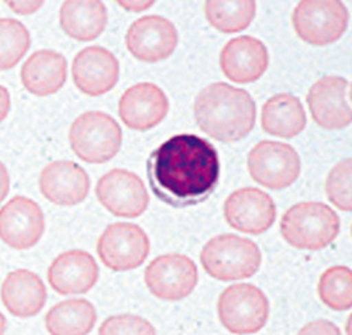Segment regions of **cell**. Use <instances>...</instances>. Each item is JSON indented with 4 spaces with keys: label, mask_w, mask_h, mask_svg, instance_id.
Returning <instances> with one entry per match:
<instances>
[{
    "label": "cell",
    "mask_w": 352,
    "mask_h": 335,
    "mask_svg": "<svg viewBox=\"0 0 352 335\" xmlns=\"http://www.w3.org/2000/svg\"><path fill=\"white\" fill-rule=\"evenodd\" d=\"M146 175L154 195L164 203L178 208L196 206L219 185V152L195 134L173 136L151 152Z\"/></svg>",
    "instance_id": "obj_1"
},
{
    "label": "cell",
    "mask_w": 352,
    "mask_h": 335,
    "mask_svg": "<svg viewBox=\"0 0 352 335\" xmlns=\"http://www.w3.org/2000/svg\"><path fill=\"white\" fill-rule=\"evenodd\" d=\"M255 117V102L247 90L223 82L203 87L195 99L197 126L220 142L247 137L254 129Z\"/></svg>",
    "instance_id": "obj_2"
},
{
    "label": "cell",
    "mask_w": 352,
    "mask_h": 335,
    "mask_svg": "<svg viewBox=\"0 0 352 335\" xmlns=\"http://www.w3.org/2000/svg\"><path fill=\"white\" fill-rule=\"evenodd\" d=\"M280 233L289 246L318 251L326 248L340 233V217L327 204L303 202L292 206L280 220Z\"/></svg>",
    "instance_id": "obj_3"
},
{
    "label": "cell",
    "mask_w": 352,
    "mask_h": 335,
    "mask_svg": "<svg viewBox=\"0 0 352 335\" xmlns=\"http://www.w3.org/2000/svg\"><path fill=\"white\" fill-rule=\"evenodd\" d=\"M200 262L212 278L231 282L255 275L262 257L254 241L234 234H221L203 247Z\"/></svg>",
    "instance_id": "obj_4"
},
{
    "label": "cell",
    "mask_w": 352,
    "mask_h": 335,
    "mask_svg": "<svg viewBox=\"0 0 352 335\" xmlns=\"http://www.w3.org/2000/svg\"><path fill=\"white\" fill-rule=\"evenodd\" d=\"M123 133L117 121L103 111H86L69 129V144L75 155L87 164H104L120 151Z\"/></svg>",
    "instance_id": "obj_5"
},
{
    "label": "cell",
    "mask_w": 352,
    "mask_h": 335,
    "mask_svg": "<svg viewBox=\"0 0 352 335\" xmlns=\"http://www.w3.org/2000/svg\"><path fill=\"white\" fill-rule=\"evenodd\" d=\"M217 313L220 323L231 334H255L268 321L270 301L265 293L254 285H234L220 294Z\"/></svg>",
    "instance_id": "obj_6"
},
{
    "label": "cell",
    "mask_w": 352,
    "mask_h": 335,
    "mask_svg": "<svg viewBox=\"0 0 352 335\" xmlns=\"http://www.w3.org/2000/svg\"><path fill=\"white\" fill-rule=\"evenodd\" d=\"M292 23L305 43L329 45L345 33L348 12L337 0H305L293 10Z\"/></svg>",
    "instance_id": "obj_7"
},
{
    "label": "cell",
    "mask_w": 352,
    "mask_h": 335,
    "mask_svg": "<svg viewBox=\"0 0 352 335\" xmlns=\"http://www.w3.org/2000/svg\"><path fill=\"white\" fill-rule=\"evenodd\" d=\"M248 171L256 184L282 191L293 185L300 175V158L289 144L261 141L248 154Z\"/></svg>",
    "instance_id": "obj_8"
},
{
    "label": "cell",
    "mask_w": 352,
    "mask_h": 335,
    "mask_svg": "<svg viewBox=\"0 0 352 335\" xmlns=\"http://www.w3.org/2000/svg\"><path fill=\"white\" fill-rule=\"evenodd\" d=\"M96 250L106 268L114 272H126L145 262L150 254V239L137 224L114 223L102 233Z\"/></svg>",
    "instance_id": "obj_9"
},
{
    "label": "cell",
    "mask_w": 352,
    "mask_h": 335,
    "mask_svg": "<svg viewBox=\"0 0 352 335\" xmlns=\"http://www.w3.org/2000/svg\"><path fill=\"white\" fill-rule=\"evenodd\" d=\"M196 263L186 255L166 254L145 268L144 279L150 292L164 301L188 297L197 285Z\"/></svg>",
    "instance_id": "obj_10"
},
{
    "label": "cell",
    "mask_w": 352,
    "mask_h": 335,
    "mask_svg": "<svg viewBox=\"0 0 352 335\" xmlns=\"http://www.w3.org/2000/svg\"><path fill=\"white\" fill-rule=\"evenodd\" d=\"M45 231V217L37 202L25 196L12 197L0 207V239L23 251L37 246Z\"/></svg>",
    "instance_id": "obj_11"
},
{
    "label": "cell",
    "mask_w": 352,
    "mask_h": 335,
    "mask_svg": "<svg viewBox=\"0 0 352 335\" xmlns=\"http://www.w3.org/2000/svg\"><path fill=\"white\" fill-rule=\"evenodd\" d=\"M96 196L113 216L126 219L140 217L150 203L144 182L126 169H113L103 175L96 185Z\"/></svg>",
    "instance_id": "obj_12"
},
{
    "label": "cell",
    "mask_w": 352,
    "mask_h": 335,
    "mask_svg": "<svg viewBox=\"0 0 352 335\" xmlns=\"http://www.w3.org/2000/svg\"><path fill=\"white\" fill-rule=\"evenodd\" d=\"M307 105L316 125L340 130L351 123V83L341 76H322L309 90Z\"/></svg>",
    "instance_id": "obj_13"
},
{
    "label": "cell",
    "mask_w": 352,
    "mask_h": 335,
    "mask_svg": "<svg viewBox=\"0 0 352 335\" xmlns=\"http://www.w3.org/2000/svg\"><path fill=\"white\" fill-rule=\"evenodd\" d=\"M224 217L234 230L259 235L268 231L275 223L276 206L265 192L255 188H243L226 199Z\"/></svg>",
    "instance_id": "obj_14"
},
{
    "label": "cell",
    "mask_w": 352,
    "mask_h": 335,
    "mask_svg": "<svg viewBox=\"0 0 352 335\" xmlns=\"http://www.w3.org/2000/svg\"><path fill=\"white\" fill-rule=\"evenodd\" d=\"M176 44V27L161 16H145L135 20L126 34L129 52L144 63H160L173 54Z\"/></svg>",
    "instance_id": "obj_15"
},
{
    "label": "cell",
    "mask_w": 352,
    "mask_h": 335,
    "mask_svg": "<svg viewBox=\"0 0 352 335\" xmlns=\"http://www.w3.org/2000/svg\"><path fill=\"white\" fill-rule=\"evenodd\" d=\"M119 61L111 51L103 47H86L74 58V83L87 96H102L110 92L119 82Z\"/></svg>",
    "instance_id": "obj_16"
},
{
    "label": "cell",
    "mask_w": 352,
    "mask_h": 335,
    "mask_svg": "<svg viewBox=\"0 0 352 335\" xmlns=\"http://www.w3.org/2000/svg\"><path fill=\"white\" fill-rule=\"evenodd\" d=\"M169 110L164 90L154 83L142 82L129 87L119 102V116L123 123L137 131L158 126Z\"/></svg>",
    "instance_id": "obj_17"
},
{
    "label": "cell",
    "mask_w": 352,
    "mask_h": 335,
    "mask_svg": "<svg viewBox=\"0 0 352 335\" xmlns=\"http://www.w3.org/2000/svg\"><path fill=\"white\" fill-rule=\"evenodd\" d=\"M38 186L41 195L56 206H76L91 191L87 172L72 161H55L41 171Z\"/></svg>",
    "instance_id": "obj_18"
},
{
    "label": "cell",
    "mask_w": 352,
    "mask_h": 335,
    "mask_svg": "<svg viewBox=\"0 0 352 335\" xmlns=\"http://www.w3.org/2000/svg\"><path fill=\"white\" fill-rule=\"evenodd\" d=\"M47 279L58 294H83L96 285L99 266L89 252L71 250L58 255L51 262Z\"/></svg>",
    "instance_id": "obj_19"
},
{
    "label": "cell",
    "mask_w": 352,
    "mask_h": 335,
    "mask_svg": "<svg viewBox=\"0 0 352 335\" xmlns=\"http://www.w3.org/2000/svg\"><path fill=\"white\" fill-rule=\"evenodd\" d=\"M270 64L267 47L251 36L230 40L220 54V68L226 78L236 83L258 80Z\"/></svg>",
    "instance_id": "obj_20"
},
{
    "label": "cell",
    "mask_w": 352,
    "mask_h": 335,
    "mask_svg": "<svg viewBox=\"0 0 352 335\" xmlns=\"http://www.w3.org/2000/svg\"><path fill=\"white\" fill-rule=\"evenodd\" d=\"M0 300L12 316L19 318L34 317L45 306L47 288L37 273L28 269H16L3 279Z\"/></svg>",
    "instance_id": "obj_21"
},
{
    "label": "cell",
    "mask_w": 352,
    "mask_h": 335,
    "mask_svg": "<svg viewBox=\"0 0 352 335\" xmlns=\"http://www.w3.org/2000/svg\"><path fill=\"white\" fill-rule=\"evenodd\" d=\"M67 58L54 50H40L28 56L20 71V79L28 94L50 96L60 92L67 82Z\"/></svg>",
    "instance_id": "obj_22"
},
{
    "label": "cell",
    "mask_w": 352,
    "mask_h": 335,
    "mask_svg": "<svg viewBox=\"0 0 352 335\" xmlns=\"http://www.w3.org/2000/svg\"><path fill=\"white\" fill-rule=\"evenodd\" d=\"M107 10L98 0H68L60 9L63 32L76 41L96 40L106 28Z\"/></svg>",
    "instance_id": "obj_23"
},
{
    "label": "cell",
    "mask_w": 352,
    "mask_h": 335,
    "mask_svg": "<svg viewBox=\"0 0 352 335\" xmlns=\"http://www.w3.org/2000/svg\"><path fill=\"white\" fill-rule=\"evenodd\" d=\"M262 130L280 138H293L306 127V111L300 100L289 94L268 99L261 113Z\"/></svg>",
    "instance_id": "obj_24"
},
{
    "label": "cell",
    "mask_w": 352,
    "mask_h": 335,
    "mask_svg": "<svg viewBox=\"0 0 352 335\" xmlns=\"http://www.w3.org/2000/svg\"><path fill=\"white\" fill-rule=\"evenodd\" d=\"M96 320V309L89 300L68 299L51 307L44 323L50 335H87Z\"/></svg>",
    "instance_id": "obj_25"
},
{
    "label": "cell",
    "mask_w": 352,
    "mask_h": 335,
    "mask_svg": "<svg viewBox=\"0 0 352 335\" xmlns=\"http://www.w3.org/2000/svg\"><path fill=\"white\" fill-rule=\"evenodd\" d=\"M255 12L256 3L251 0H244V2L210 0L204 3V14L208 21L221 33L243 32L252 23Z\"/></svg>",
    "instance_id": "obj_26"
},
{
    "label": "cell",
    "mask_w": 352,
    "mask_h": 335,
    "mask_svg": "<svg viewBox=\"0 0 352 335\" xmlns=\"http://www.w3.org/2000/svg\"><path fill=\"white\" fill-rule=\"evenodd\" d=\"M318 297L336 312L349 310L352 306V273L346 266L329 268L318 281Z\"/></svg>",
    "instance_id": "obj_27"
},
{
    "label": "cell",
    "mask_w": 352,
    "mask_h": 335,
    "mask_svg": "<svg viewBox=\"0 0 352 335\" xmlns=\"http://www.w3.org/2000/svg\"><path fill=\"white\" fill-rule=\"evenodd\" d=\"M32 44L30 32L16 19H0V71L14 68Z\"/></svg>",
    "instance_id": "obj_28"
},
{
    "label": "cell",
    "mask_w": 352,
    "mask_h": 335,
    "mask_svg": "<svg viewBox=\"0 0 352 335\" xmlns=\"http://www.w3.org/2000/svg\"><path fill=\"white\" fill-rule=\"evenodd\" d=\"M326 193L330 202L342 211H351V160L338 162L326 179Z\"/></svg>",
    "instance_id": "obj_29"
},
{
    "label": "cell",
    "mask_w": 352,
    "mask_h": 335,
    "mask_svg": "<svg viewBox=\"0 0 352 335\" xmlns=\"http://www.w3.org/2000/svg\"><path fill=\"white\" fill-rule=\"evenodd\" d=\"M99 335H157L154 325L135 314H119L106 318Z\"/></svg>",
    "instance_id": "obj_30"
},
{
    "label": "cell",
    "mask_w": 352,
    "mask_h": 335,
    "mask_svg": "<svg viewBox=\"0 0 352 335\" xmlns=\"http://www.w3.org/2000/svg\"><path fill=\"white\" fill-rule=\"evenodd\" d=\"M298 335H341V331L331 321L316 320L306 324Z\"/></svg>",
    "instance_id": "obj_31"
},
{
    "label": "cell",
    "mask_w": 352,
    "mask_h": 335,
    "mask_svg": "<svg viewBox=\"0 0 352 335\" xmlns=\"http://www.w3.org/2000/svg\"><path fill=\"white\" fill-rule=\"evenodd\" d=\"M6 5L17 14H32L37 12L44 3L43 2H6Z\"/></svg>",
    "instance_id": "obj_32"
},
{
    "label": "cell",
    "mask_w": 352,
    "mask_h": 335,
    "mask_svg": "<svg viewBox=\"0 0 352 335\" xmlns=\"http://www.w3.org/2000/svg\"><path fill=\"white\" fill-rule=\"evenodd\" d=\"M10 192V175L6 165L0 161V203H2Z\"/></svg>",
    "instance_id": "obj_33"
},
{
    "label": "cell",
    "mask_w": 352,
    "mask_h": 335,
    "mask_svg": "<svg viewBox=\"0 0 352 335\" xmlns=\"http://www.w3.org/2000/svg\"><path fill=\"white\" fill-rule=\"evenodd\" d=\"M12 109V99L8 87L0 85V123L9 116V111Z\"/></svg>",
    "instance_id": "obj_34"
},
{
    "label": "cell",
    "mask_w": 352,
    "mask_h": 335,
    "mask_svg": "<svg viewBox=\"0 0 352 335\" xmlns=\"http://www.w3.org/2000/svg\"><path fill=\"white\" fill-rule=\"evenodd\" d=\"M6 328H8V320L3 313H0V335L6 334Z\"/></svg>",
    "instance_id": "obj_35"
}]
</instances>
